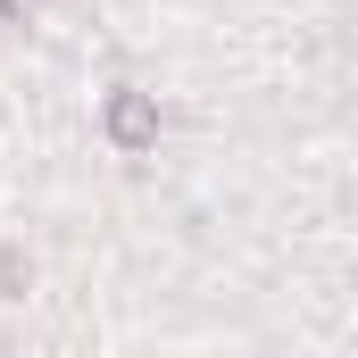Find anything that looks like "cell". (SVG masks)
<instances>
[{
    "instance_id": "6da1fadb",
    "label": "cell",
    "mask_w": 358,
    "mask_h": 358,
    "mask_svg": "<svg viewBox=\"0 0 358 358\" xmlns=\"http://www.w3.org/2000/svg\"><path fill=\"white\" fill-rule=\"evenodd\" d=\"M108 142H117V150H150V142H159V108H150L142 92H117V100H108Z\"/></svg>"
},
{
    "instance_id": "7a4b0ae2",
    "label": "cell",
    "mask_w": 358,
    "mask_h": 358,
    "mask_svg": "<svg viewBox=\"0 0 358 358\" xmlns=\"http://www.w3.org/2000/svg\"><path fill=\"white\" fill-rule=\"evenodd\" d=\"M8 292H25V259H17V250H0V300H8Z\"/></svg>"
},
{
    "instance_id": "3957f363",
    "label": "cell",
    "mask_w": 358,
    "mask_h": 358,
    "mask_svg": "<svg viewBox=\"0 0 358 358\" xmlns=\"http://www.w3.org/2000/svg\"><path fill=\"white\" fill-rule=\"evenodd\" d=\"M25 8H34V0H0V17H25Z\"/></svg>"
}]
</instances>
